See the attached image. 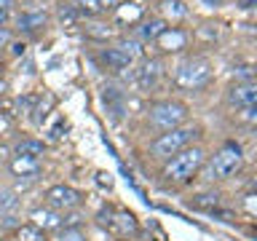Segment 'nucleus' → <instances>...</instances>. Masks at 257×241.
<instances>
[{"label":"nucleus","mask_w":257,"mask_h":241,"mask_svg":"<svg viewBox=\"0 0 257 241\" xmlns=\"http://www.w3.org/2000/svg\"><path fill=\"white\" fill-rule=\"evenodd\" d=\"M204 156L206 153L201 148H185L180 153H174V156L166 161V166H164V180L166 182H188L190 177L201 169Z\"/></svg>","instance_id":"obj_1"},{"label":"nucleus","mask_w":257,"mask_h":241,"mask_svg":"<svg viewBox=\"0 0 257 241\" xmlns=\"http://www.w3.org/2000/svg\"><path fill=\"white\" fill-rule=\"evenodd\" d=\"M241 164H244L241 148L236 142H228V145H222L212 158H209V164L204 169V177H206V180H212V182L214 180H228V177H233L241 169Z\"/></svg>","instance_id":"obj_2"},{"label":"nucleus","mask_w":257,"mask_h":241,"mask_svg":"<svg viewBox=\"0 0 257 241\" xmlns=\"http://www.w3.org/2000/svg\"><path fill=\"white\" fill-rule=\"evenodd\" d=\"M212 80V62L206 56H190L174 70V83L188 91H198Z\"/></svg>","instance_id":"obj_3"},{"label":"nucleus","mask_w":257,"mask_h":241,"mask_svg":"<svg viewBox=\"0 0 257 241\" xmlns=\"http://www.w3.org/2000/svg\"><path fill=\"white\" fill-rule=\"evenodd\" d=\"M196 137H198L196 126H177V129H172V132H164L158 140H153L150 142V153L156 158H172L174 153L188 148Z\"/></svg>","instance_id":"obj_4"},{"label":"nucleus","mask_w":257,"mask_h":241,"mask_svg":"<svg viewBox=\"0 0 257 241\" xmlns=\"http://www.w3.org/2000/svg\"><path fill=\"white\" fill-rule=\"evenodd\" d=\"M185 118H188V104L177 102V99H166V102H158L150 107V126L156 129V132H172L177 129L180 124H185Z\"/></svg>","instance_id":"obj_5"},{"label":"nucleus","mask_w":257,"mask_h":241,"mask_svg":"<svg viewBox=\"0 0 257 241\" xmlns=\"http://www.w3.org/2000/svg\"><path fill=\"white\" fill-rule=\"evenodd\" d=\"M80 201H83V196L75 188H70V185H54L46 193L48 209H56V212H70V209L80 206Z\"/></svg>","instance_id":"obj_6"},{"label":"nucleus","mask_w":257,"mask_h":241,"mask_svg":"<svg viewBox=\"0 0 257 241\" xmlns=\"http://www.w3.org/2000/svg\"><path fill=\"white\" fill-rule=\"evenodd\" d=\"M161 78V62L158 59H145L140 70H134V83L140 91H153Z\"/></svg>","instance_id":"obj_7"},{"label":"nucleus","mask_w":257,"mask_h":241,"mask_svg":"<svg viewBox=\"0 0 257 241\" xmlns=\"http://www.w3.org/2000/svg\"><path fill=\"white\" fill-rule=\"evenodd\" d=\"M254 99H257L254 80L252 83H236L228 91V104H233V107H249V104H254Z\"/></svg>","instance_id":"obj_8"},{"label":"nucleus","mask_w":257,"mask_h":241,"mask_svg":"<svg viewBox=\"0 0 257 241\" xmlns=\"http://www.w3.org/2000/svg\"><path fill=\"white\" fill-rule=\"evenodd\" d=\"M30 225H35V228H40V230H54V228H59L62 225V217H59V212L56 209H35V212L30 214Z\"/></svg>","instance_id":"obj_9"},{"label":"nucleus","mask_w":257,"mask_h":241,"mask_svg":"<svg viewBox=\"0 0 257 241\" xmlns=\"http://www.w3.org/2000/svg\"><path fill=\"white\" fill-rule=\"evenodd\" d=\"M99 62L107 70H126V67H132V59H128L123 51H118V48H104V51L99 54Z\"/></svg>","instance_id":"obj_10"},{"label":"nucleus","mask_w":257,"mask_h":241,"mask_svg":"<svg viewBox=\"0 0 257 241\" xmlns=\"http://www.w3.org/2000/svg\"><path fill=\"white\" fill-rule=\"evenodd\" d=\"M190 209H198V212H209L212 214L217 206H220V193H214V190H206V193H198V196H193L190 201Z\"/></svg>","instance_id":"obj_11"},{"label":"nucleus","mask_w":257,"mask_h":241,"mask_svg":"<svg viewBox=\"0 0 257 241\" xmlns=\"http://www.w3.org/2000/svg\"><path fill=\"white\" fill-rule=\"evenodd\" d=\"M11 172L16 177H35V174H40V158H22V156H16L11 161Z\"/></svg>","instance_id":"obj_12"},{"label":"nucleus","mask_w":257,"mask_h":241,"mask_svg":"<svg viewBox=\"0 0 257 241\" xmlns=\"http://www.w3.org/2000/svg\"><path fill=\"white\" fill-rule=\"evenodd\" d=\"M110 228H115L120 236H128V233H137V220H134V214L132 212H126V209H118L115 214H112V225Z\"/></svg>","instance_id":"obj_13"},{"label":"nucleus","mask_w":257,"mask_h":241,"mask_svg":"<svg viewBox=\"0 0 257 241\" xmlns=\"http://www.w3.org/2000/svg\"><path fill=\"white\" fill-rule=\"evenodd\" d=\"M46 22H48L46 11H30V14H22L19 19H16V27L24 30V32H35L40 27H46Z\"/></svg>","instance_id":"obj_14"},{"label":"nucleus","mask_w":257,"mask_h":241,"mask_svg":"<svg viewBox=\"0 0 257 241\" xmlns=\"http://www.w3.org/2000/svg\"><path fill=\"white\" fill-rule=\"evenodd\" d=\"M137 32H140L142 40H158L161 32H166V22L164 19H148L137 27Z\"/></svg>","instance_id":"obj_15"},{"label":"nucleus","mask_w":257,"mask_h":241,"mask_svg":"<svg viewBox=\"0 0 257 241\" xmlns=\"http://www.w3.org/2000/svg\"><path fill=\"white\" fill-rule=\"evenodd\" d=\"M14 153H16V156H22V158H40V156H43V142H38V140H22V142H16Z\"/></svg>","instance_id":"obj_16"},{"label":"nucleus","mask_w":257,"mask_h":241,"mask_svg":"<svg viewBox=\"0 0 257 241\" xmlns=\"http://www.w3.org/2000/svg\"><path fill=\"white\" fill-rule=\"evenodd\" d=\"M185 32H180V30H174V32H161L158 35V43H161V48H164V51H172V48H182L185 46Z\"/></svg>","instance_id":"obj_17"},{"label":"nucleus","mask_w":257,"mask_h":241,"mask_svg":"<svg viewBox=\"0 0 257 241\" xmlns=\"http://www.w3.org/2000/svg\"><path fill=\"white\" fill-rule=\"evenodd\" d=\"M115 48H118V51H123L132 62L140 59V56L145 54V51H142V43H140V40H134V38H120Z\"/></svg>","instance_id":"obj_18"},{"label":"nucleus","mask_w":257,"mask_h":241,"mask_svg":"<svg viewBox=\"0 0 257 241\" xmlns=\"http://www.w3.org/2000/svg\"><path fill=\"white\" fill-rule=\"evenodd\" d=\"M70 6H72V11L78 14V19L80 16H94V14H99V3L96 0H70Z\"/></svg>","instance_id":"obj_19"},{"label":"nucleus","mask_w":257,"mask_h":241,"mask_svg":"<svg viewBox=\"0 0 257 241\" xmlns=\"http://www.w3.org/2000/svg\"><path fill=\"white\" fill-rule=\"evenodd\" d=\"M16 206H19V198H16V190H11V188H0V214L16 212Z\"/></svg>","instance_id":"obj_20"},{"label":"nucleus","mask_w":257,"mask_h":241,"mask_svg":"<svg viewBox=\"0 0 257 241\" xmlns=\"http://www.w3.org/2000/svg\"><path fill=\"white\" fill-rule=\"evenodd\" d=\"M16 238L19 241H46V233L35 228V225H19L16 228Z\"/></svg>","instance_id":"obj_21"},{"label":"nucleus","mask_w":257,"mask_h":241,"mask_svg":"<svg viewBox=\"0 0 257 241\" xmlns=\"http://www.w3.org/2000/svg\"><path fill=\"white\" fill-rule=\"evenodd\" d=\"M86 35L94 38V40H107L112 35V30L107 27V24H88L86 27Z\"/></svg>","instance_id":"obj_22"},{"label":"nucleus","mask_w":257,"mask_h":241,"mask_svg":"<svg viewBox=\"0 0 257 241\" xmlns=\"http://www.w3.org/2000/svg\"><path fill=\"white\" fill-rule=\"evenodd\" d=\"M164 11L172 16V19H182L185 16V6H182V0H164Z\"/></svg>","instance_id":"obj_23"},{"label":"nucleus","mask_w":257,"mask_h":241,"mask_svg":"<svg viewBox=\"0 0 257 241\" xmlns=\"http://www.w3.org/2000/svg\"><path fill=\"white\" fill-rule=\"evenodd\" d=\"M35 96H22V99H16V107H14V115H24V112H32L35 110Z\"/></svg>","instance_id":"obj_24"},{"label":"nucleus","mask_w":257,"mask_h":241,"mask_svg":"<svg viewBox=\"0 0 257 241\" xmlns=\"http://www.w3.org/2000/svg\"><path fill=\"white\" fill-rule=\"evenodd\" d=\"M59 22H62V24H67V27H70L72 22H78V14L72 11V6H70V3L59 8Z\"/></svg>","instance_id":"obj_25"},{"label":"nucleus","mask_w":257,"mask_h":241,"mask_svg":"<svg viewBox=\"0 0 257 241\" xmlns=\"http://www.w3.org/2000/svg\"><path fill=\"white\" fill-rule=\"evenodd\" d=\"M238 120H244V124H254V120H257L254 104H249V107H241V110H238Z\"/></svg>","instance_id":"obj_26"},{"label":"nucleus","mask_w":257,"mask_h":241,"mask_svg":"<svg viewBox=\"0 0 257 241\" xmlns=\"http://www.w3.org/2000/svg\"><path fill=\"white\" fill-rule=\"evenodd\" d=\"M59 241H86V238H83V230L80 228H64Z\"/></svg>","instance_id":"obj_27"},{"label":"nucleus","mask_w":257,"mask_h":241,"mask_svg":"<svg viewBox=\"0 0 257 241\" xmlns=\"http://www.w3.org/2000/svg\"><path fill=\"white\" fill-rule=\"evenodd\" d=\"M236 70H238V80H241V83H252V78H254L252 64H244V67H236Z\"/></svg>","instance_id":"obj_28"},{"label":"nucleus","mask_w":257,"mask_h":241,"mask_svg":"<svg viewBox=\"0 0 257 241\" xmlns=\"http://www.w3.org/2000/svg\"><path fill=\"white\" fill-rule=\"evenodd\" d=\"M16 212H8V214H0V228L3 230H8V228H16Z\"/></svg>","instance_id":"obj_29"},{"label":"nucleus","mask_w":257,"mask_h":241,"mask_svg":"<svg viewBox=\"0 0 257 241\" xmlns=\"http://www.w3.org/2000/svg\"><path fill=\"white\" fill-rule=\"evenodd\" d=\"M198 38H209V40H214V38H217V30L212 27V24H206V27H201V30H198Z\"/></svg>","instance_id":"obj_30"},{"label":"nucleus","mask_w":257,"mask_h":241,"mask_svg":"<svg viewBox=\"0 0 257 241\" xmlns=\"http://www.w3.org/2000/svg\"><path fill=\"white\" fill-rule=\"evenodd\" d=\"M96 3H99V11H112L120 6V0H96Z\"/></svg>","instance_id":"obj_31"},{"label":"nucleus","mask_w":257,"mask_h":241,"mask_svg":"<svg viewBox=\"0 0 257 241\" xmlns=\"http://www.w3.org/2000/svg\"><path fill=\"white\" fill-rule=\"evenodd\" d=\"M99 225H107V228L112 225V212H110V209H102V212H99Z\"/></svg>","instance_id":"obj_32"},{"label":"nucleus","mask_w":257,"mask_h":241,"mask_svg":"<svg viewBox=\"0 0 257 241\" xmlns=\"http://www.w3.org/2000/svg\"><path fill=\"white\" fill-rule=\"evenodd\" d=\"M8 43H11V32H8L6 27H0V48H6Z\"/></svg>","instance_id":"obj_33"},{"label":"nucleus","mask_w":257,"mask_h":241,"mask_svg":"<svg viewBox=\"0 0 257 241\" xmlns=\"http://www.w3.org/2000/svg\"><path fill=\"white\" fill-rule=\"evenodd\" d=\"M204 6H209V8H220L222 6V0H201Z\"/></svg>","instance_id":"obj_34"},{"label":"nucleus","mask_w":257,"mask_h":241,"mask_svg":"<svg viewBox=\"0 0 257 241\" xmlns=\"http://www.w3.org/2000/svg\"><path fill=\"white\" fill-rule=\"evenodd\" d=\"M8 16H11V14H8V11H3V8H0V27H6Z\"/></svg>","instance_id":"obj_35"},{"label":"nucleus","mask_w":257,"mask_h":241,"mask_svg":"<svg viewBox=\"0 0 257 241\" xmlns=\"http://www.w3.org/2000/svg\"><path fill=\"white\" fill-rule=\"evenodd\" d=\"M11 6H14V0H0V8H3V11H11Z\"/></svg>","instance_id":"obj_36"},{"label":"nucleus","mask_w":257,"mask_h":241,"mask_svg":"<svg viewBox=\"0 0 257 241\" xmlns=\"http://www.w3.org/2000/svg\"><path fill=\"white\" fill-rule=\"evenodd\" d=\"M254 6V0H241V8H252Z\"/></svg>","instance_id":"obj_37"},{"label":"nucleus","mask_w":257,"mask_h":241,"mask_svg":"<svg viewBox=\"0 0 257 241\" xmlns=\"http://www.w3.org/2000/svg\"><path fill=\"white\" fill-rule=\"evenodd\" d=\"M6 153H8V150H6V145H0V158H6Z\"/></svg>","instance_id":"obj_38"},{"label":"nucleus","mask_w":257,"mask_h":241,"mask_svg":"<svg viewBox=\"0 0 257 241\" xmlns=\"http://www.w3.org/2000/svg\"><path fill=\"white\" fill-rule=\"evenodd\" d=\"M3 91H6V80L0 78V94H3Z\"/></svg>","instance_id":"obj_39"}]
</instances>
